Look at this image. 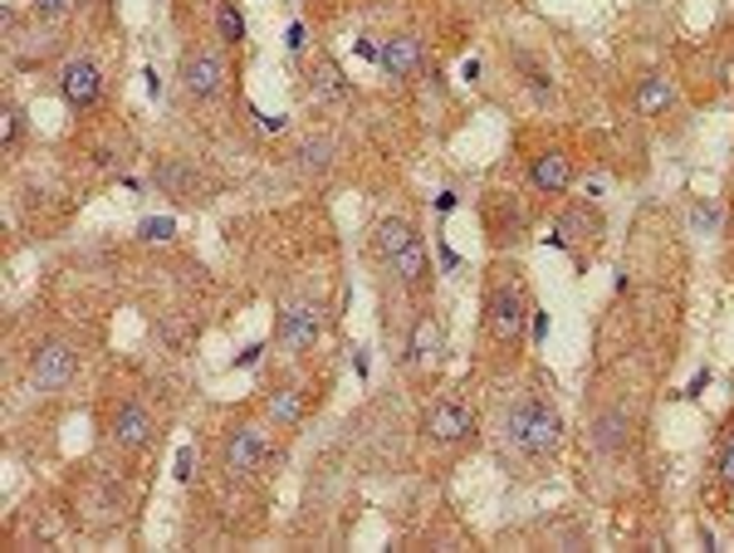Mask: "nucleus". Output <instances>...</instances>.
I'll use <instances>...</instances> for the list:
<instances>
[{"label": "nucleus", "mask_w": 734, "mask_h": 553, "mask_svg": "<svg viewBox=\"0 0 734 553\" xmlns=\"http://www.w3.org/2000/svg\"><path fill=\"white\" fill-rule=\"evenodd\" d=\"M191 476H196V450L182 446L177 450V480H191Z\"/></svg>", "instance_id": "obj_25"}, {"label": "nucleus", "mask_w": 734, "mask_h": 553, "mask_svg": "<svg viewBox=\"0 0 734 553\" xmlns=\"http://www.w3.org/2000/svg\"><path fill=\"white\" fill-rule=\"evenodd\" d=\"M631 422H627V412L623 406H607V412H597V422H593V446L603 450V456H623L627 442H631Z\"/></svg>", "instance_id": "obj_15"}, {"label": "nucleus", "mask_w": 734, "mask_h": 553, "mask_svg": "<svg viewBox=\"0 0 734 553\" xmlns=\"http://www.w3.org/2000/svg\"><path fill=\"white\" fill-rule=\"evenodd\" d=\"M730 196H734V187H730Z\"/></svg>", "instance_id": "obj_31"}, {"label": "nucleus", "mask_w": 734, "mask_h": 553, "mask_svg": "<svg viewBox=\"0 0 734 553\" xmlns=\"http://www.w3.org/2000/svg\"><path fill=\"white\" fill-rule=\"evenodd\" d=\"M265 466H269V432L259 422H241L231 436H225V476L245 480Z\"/></svg>", "instance_id": "obj_5"}, {"label": "nucleus", "mask_w": 734, "mask_h": 553, "mask_svg": "<svg viewBox=\"0 0 734 553\" xmlns=\"http://www.w3.org/2000/svg\"><path fill=\"white\" fill-rule=\"evenodd\" d=\"M216 30H221V40L231 44V50H241V44H245V15H241L235 0H216Z\"/></svg>", "instance_id": "obj_21"}, {"label": "nucleus", "mask_w": 734, "mask_h": 553, "mask_svg": "<svg viewBox=\"0 0 734 553\" xmlns=\"http://www.w3.org/2000/svg\"><path fill=\"white\" fill-rule=\"evenodd\" d=\"M259 353H265V343H251L241 358H235V368H251V363H259Z\"/></svg>", "instance_id": "obj_28"}, {"label": "nucleus", "mask_w": 734, "mask_h": 553, "mask_svg": "<svg viewBox=\"0 0 734 553\" xmlns=\"http://www.w3.org/2000/svg\"><path fill=\"white\" fill-rule=\"evenodd\" d=\"M529 187L544 191V196H563L573 187V157L563 148H544L529 157Z\"/></svg>", "instance_id": "obj_13"}, {"label": "nucleus", "mask_w": 734, "mask_h": 553, "mask_svg": "<svg viewBox=\"0 0 734 553\" xmlns=\"http://www.w3.org/2000/svg\"><path fill=\"white\" fill-rule=\"evenodd\" d=\"M289 50H304V25H289Z\"/></svg>", "instance_id": "obj_29"}, {"label": "nucleus", "mask_w": 734, "mask_h": 553, "mask_svg": "<svg viewBox=\"0 0 734 553\" xmlns=\"http://www.w3.org/2000/svg\"><path fill=\"white\" fill-rule=\"evenodd\" d=\"M177 78H182V88L191 98H216L225 88V60L221 50H206V44H191L182 50V64H177Z\"/></svg>", "instance_id": "obj_6"}, {"label": "nucleus", "mask_w": 734, "mask_h": 553, "mask_svg": "<svg viewBox=\"0 0 734 553\" xmlns=\"http://www.w3.org/2000/svg\"><path fill=\"white\" fill-rule=\"evenodd\" d=\"M157 182L172 191V196H182V201H201V196H196V191H201V177L191 172L187 162H162V167H157Z\"/></svg>", "instance_id": "obj_19"}, {"label": "nucleus", "mask_w": 734, "mask_h": 553, "mask_svg": "<svg viewBox=\"0 0 734 553\" xmlns=\"http://www.w3.org/2000/svg\"><path fill=\"white\" fill-rule=\"evenodd\" d=\"M313 94L329 98V104H343V98H348V78L338 74L333 60H319V64H313Z\"/></svg>", "instance_id": "obj_20"}, {"label": "nucleus", "mask_w": 734, "mask_h": 553, "mask_svg": "<svg viewBox=\"0 0 734 553\" xmlns=\"http://www.w3.org/2000/svg\"><path fill=\"white\" fill-rule=\"evenodd\" d=\"M476 432H480L476 406H466L456 397H440L432 412H426V442H436V446H470Z\"/></svg>", "instance_id": "obj_4"}, {"label": "nucleus", "mask_w": 734, "mask_h": 553, "mask_svg": "<svg viewBox=\"0 0 734 553\" xmlns=\"http://www.w3.org/2000/svg\"><path fill=\"white\" fill-rule=\"evenodd\" d=\"M412 241H416V225L402 221V216H382L377 225H372V255H377L382 265H387L392 255H402Z\"/></svg>", "instance_id": "obj_16"}, {"label": "nucleus", "mask_w": 734, "mask_h": 553, "mask_svg": "<svg viewBox=\"0 0 734 553\" xmlns=\"http://www.w3.org/2000/svg\"><path fill=\"white\" fill-rule=\"evenodd\" d=\"M142 241H172V221H142Z\"/></svg>", "instance_id": "obj_26"}, {"label": "nucleus", "mask_w": 734, "mask_h": 553, "mask_svg": "<svg viewBox=\"0 0 734 553\" xmlns=\"http://www.w3.org/2000/svg\"><path fill=\"white\" fill-rule=\"evenodd\" d=\"M529 313H534V304H529L524 275L504 259H494L490 279H485V338L500 353H519L529 333Z\"/></svg>", "instance_id": "obj_1"}, {"label": "nucleus", "mask_w": 734, "mask_h": 553, "mask_svg": "<svg viewBox=\"0 0 734 553\" xmlns=\"http://www.w3.org/2000/svg\"><path fill=\"white\" fill-rule=\"evenodd\" d=\"M387 269L397 275V285L406 289V295H432V275H436V269H432V251H426L422 235H416V241L406 245L402 255H392Z\"/></svg>", "instance_id": "obj_12"}, {"label": "nucleus", "mask_w": 734, "mask_h": 553, "mask_svg": "<svg viewBox=\"0 0 734 553\" xmlns=\"http://www.w3.org/2000/svg\"><path fill=\"white\" fill-rule=\"evenodd\" d=\"M529 333H534V343H544V333H549V319H544V309H534V313H529Z\"/></svg>", "instance_id": "obj_27"}, {"label": "nucleus", "mask_w": 734, "mask_h": 553, "mask_svg": "<svg viewBox=\"0 0 734 553\" xmlns=\"http://www.w3.org/2000/svg\"><path fill=\"white\" fill-rule=\"evenodd\" d=\"M98 6H108V0H98Z\"/></svg>", "instance_id": "obj_30"}, {"label": "nucleus", "mask_w": 734, "mask_h": 553, "mask_svg": "<svg viewBox=\"0 0 734 553\" xmlns=\"http://www.w3.org/2000/svg\"><path fill=\"white\" fill-rule=\"evenodd\" d=\"M504 442H510L519 456H529V460L553 456V450L563 446L559 406H553L544 392H524V397L510 406V416H504Z\"/></svg>", "instance_id": "obj_2"}, {"label": "nucleus", "mask_w": 734, "mask_h": 553, "mask_svg": "<svg viewBox=\"0 0 734 553\" xmlns=\"http://www.w3.org/2000/svg\"><path fill=\"white\" fill-rule=\"evenodd\" d=\"M113 442H118L123 450H147L157 442V416H152V406L147 402H138V397H128L113 412Z\"/></svg>", "instance_id": "obj_9"}, {"label": "nucleus", "mask_w": 734, "mask_h": 553, "mask_svg": "<svg viewBox=\"0 0 734 553\" xmlns=\"http://www.w3.org/2000/svg\"><path fill=\"white\" fill-rule=\"evenodd\" d=\"M74 372H78V353H74V343H64V338L40 343L35 358H30V382H35L40 392H64L74 382Z\"/></svg>", "instance_id": "obj_7"}, {"label": "nucleus", "mask_w": 734, "mask_h": 553, "mask_svg": "<svg viewBox=\"0 0 734 553\" xmlns=\"http://www.w3.org/2000/svg\"><path fill=\"white\" fill-rule=\"evenodd\" d=\"M671 104H676V88H671V78H666V74L647 70L637 78V113H641V118H661Z\"/></svg>", "instance_id": "obj_17"}, {"label": "nucleus", "mask_w": 734, "mask_h": 553, "mask_svg": "<svg viewBox=\"0 0 734 553\" xmlns=\"http://www.w3.org/2000/svg\"><path fill=\"white\" fill-rule=\"evenodd\" d=\"M319 329H323L319 304H289V309L279 313V348L294 353V358H304L313 343H319Z\"/></svg>", "instance_id": "obj_10"}, {"label": "nucleus", "mask_w": 734, "mask_h": 553, "mask_svg": "<svg viewBox=\"0 0 734 553\" xmlns=\"http://www.w3.org/2000/svg\"><path fill=\"white\" fill-rule=\"evenodd\" d=\"M304 412H309V406H304V392L299 387H275L265 397V416L275 426H285V432H294V426L304 422Z\"/></svg>", "instance_id": "obj_18"}, {"label": "nucleus", "mask_w": 734, "mask_h": 553, "mask_svg": "<svg viewBox=\"0 0 734 553\" xmlns=\"http://www.w3.org/2000/svg\"><path fill=\"white\" fill-rule=\"evenodd\" d=\"M603 231H607V221L593 201H568L559 211V221H553V245H563V251H573L583 259V251L603 245Z\"/></svg>", "instance_id": "obj_3"}, {"label": "nucleus", "mask_w": 734, "mask_h": 553, "mask_svg": "<svg viewBox=\"0 0 734 553\" xmlns=\"http://www.w3.org/2000/svg\"><path fill=\"white\" fill-rule=\"evenodd\" d=\"M98 94H104V78H98V64L94 60H84V54H74V60H64V70H60V98L70 108H94L98 104Z\"/></svg>", "instance_id": "obj_11"}, {"label": "nucleus", "mask_w": 734, "mask_h": 553, "mask_svg": "<svg viewBox=\"0 0 734 553\" xmlns=\"http://www.w3.org/2000/svg\"><path fill=\"white\" fill-rule=\"evenodd\" d=\"M70 6H74V0H35V15L60 20V15H70Z\"/></svg>", "instance_id": "obj_24"}, {"label": "nucleus", "mask_w": 734, "mask_h": 553, "mask_svg": "<svg viewBox=\"0 0 734 553\" xmlns=\"http://www.w3.org/2000/svg\"><path fill=\"white\" fill-rule=\"evenodd\" d=\"M720 485H730V490H734V426H730V436H725V442H720Z\"/></svg>", "instance_id": "obj_22"}, {"label": "nucleus", "mask_w": 734, "mask_h": 553, "mask_svg": "<svg viewBox=\"0 0 734 553\" xmlns=\"http://www.w3.org/2000/svg\"><path fill=\"white\" fill-rule=\"evenodd\" d=\"M377 64L387 70L392 78H416L426 70V44L416 35H392L387 44L377 50Z\"/></svg>", "instance_id": "obj_14"}, {"label": "nucleus", "mask_w": 734, "mask_h": 553, "mask_svg": "<svg viewBox=\"0 0 734 553\" xmlns=\"http://www.w3.org/2000/svg\"><path fill=\"white\" fill-rule=\"evenodd\" d=\"M440 353H446V329H440V319L432 309H422L416 323H412V333H406V368L432 372L440 363Z\"/></svg>", "instance_id": "obj_8"}, {"label": "nucleus", "mask_w": 734, "mask_h": 553, "mask_svg": "<svg viewBox=\"0 0 734 553\" xmlns=\"http://www.w3.org/2000/svg\"><path fill=\"white\" fill-rule=\"evenodd\" d=\"M20 104H6V118H0V138H6V148H15V138H20Z\"/></svg>", "instance_id": "obj_23"}]
</instances>
